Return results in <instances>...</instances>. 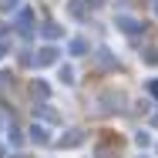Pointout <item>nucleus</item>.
<instances>
[{
	"label": "nucleus",
	"instance_id": "1",
	"mask_svg": "<svg viewBox=\"0 0 158 158\" xmlns=\"http://www.w3.org/2000/svg\"><path fill=\"white\" fill-rule=\"evenodd\" d=\"M31 138L37 141V145H47V141H51V135H47V128H40V125H34V128H31Z\"/></svg>",
	"mask_w": 158,
	"mask_h": 158
},
{
	"label": "nucleus",
	"instance_id": "2",
	"mask_svg": "<svg viewBox=\"0 0 158 158\" xmlns=\"http://www.w3.org/2000/svg\"><path fill=\"white\" fill-rule=\"evenodd\" d=\"M54 61H57V51H54V47H44V51L37 54V61H34V64H54Z\"/></svg>",
	"mask_w": 158,
	"mask_h": 158
},
{
	"label": "nucleus",
	"instance_id": "3",
	"mask_svg": "<svg viewBox=\"0 0 158 158\" xmlns=\"http://www.w3.org/2000/svg\"><path fill=\"white\" fill-rule=\"evenodd\" d=\"M61 145H64V148H74V145H81V131H67Z\"/></svg>",
	"mask_w": 158,
	"mask_h": 158
},
{
	"label": "nucleus",
	"instance_id": "4",
	"mask_svg": "<svg viewBox=\"0 0 158 158\" xmlns=\"http://www.w3.org/2000/svg\"><path fill=\"white\" fill-rule=\"evenodd\" d=\"M34 94H37V98H47V94H51V88H47L44 81H37V84H34Z\"/></svg>",
	"mask_w": 158,
	"mask_h": 158
},
{
	"label": "nucleus",
	"instance_id": "5",
	"mask_svg": "<svg viewBox=\"0 0 158 158\" xmlns=\"http://www.w3.org/2000/svg\"><path fill=\"white\" fill-rule=\"evenodd\" d=\"M44 37H51V40H54V37H61V27H54V24H47V27H44Z\"/></svg>",
	"mask_w": 158,
	"mask_h": 158
},
{
	"label": "nucleus",
	"instance_id": "6",
	"mask_svg": "<svg viewBox=\"0 0 158 158\" xmlns=\"http://www.w3.org/2000/svg\"><path fill=\"white\" fill-rule=\"evenodd\" d=\"M71 51H74V54H84V51H88V44H84V40H74V44H71Z\"/></svg>",
	"mask_w": 158,
	"mask_h": 158
},
{
	"label": "nucleus",
	"instance_id": "7",
	"mask_svg": "<svg viewBox=\"0 0 158 158\" xmlns=\"http://www.w3.org/2000/svg\"><path fill=\"white\" fill-rule=\"evenodd\" d=\"M148 94H152V98H158V81H148Z\"/></svg>",
	"mask_w": 158,
	"mask_h": 158
},
{
	"label": "nucleus",
	"instance_id": "8",
	"mask_svg": "<svg viewBox=\"0 0 158 158\" xmlns=\"http://www.w3.org/2000/svg\"><path fill=\"white\" fill-rule=\"evenodd\" d=\"M152 125H155V128H158V114H155V118H152Z\"/></svg>",
	"mask_w": 158,
	"mask_h": 158
},
{
	"label": "nucleus",
	"instance_id": "9",
	"mask_svg": "<svg viewBox=\"0 0 158 158\" xmlns=\"http://www.w3.org/2000/svg\"><path fill=\"white\" fill-rule=\"evenodd\" d=\"M14 158H27V155H14Z\"/></svg>",
	"mask_w": 158,
	"mask_h": 158
}]
</instances>
